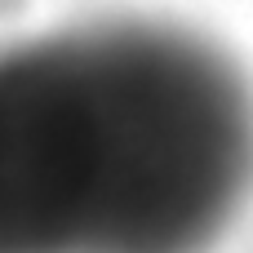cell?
<instances>
[{
  "instance_id": "1",
  "label": "cell",
  "mask_w": 253,
  "mask_h": 253,
  "mask_svg": "<svg viewBox=\"0 0 253 253\" xmlns=\"http://www.w3.org/2000/svg\"><path fill=\"white\" fill-rule=\"evenodd\" d=\"M253 200V84L200 31L76 22L0 49V253H213Z\"/></svg>"
}]
</instances>
